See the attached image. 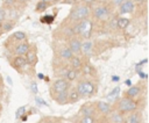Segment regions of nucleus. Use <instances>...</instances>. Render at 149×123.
Returning <instances> with one entry per match:
<instances>
[{
	"label": "nucleus",
	"instance_id": "obj_1",
	"mask_svg": "<svg viewBox=\"0 0 149 123\" xmlns=\"http://www.w3.org/2000/svg\"><path fill=\"white\" fill-rule=\"evenodd\" d=\"M113 110L119 113L120 115L125 116L127 114H130L133 111H136L137 108H139V103L136 100H133V99H129V97H126V96H122L120 99H118L115 101V103L113 104Z\"/></svg>",
	"mask_w": 149,
	"mask_h": 123
},
{
	"label": "nucleus",
	"instance_id": "obj_2",
	"mask_svg": "<svg viewBox=\"0 0 149 123\" xmlns=\"http://www.w3.org/2000/svg\"><path fill=\"white\" fill-rule=\"evenodd\" d=\"M76 89L80 96V99H85V97H90L93 94H95V86H94V81L91 79H81L78 81Z\"/></svg>",
	"mask_w": 149,
	"mask_h": 123
},
{
	"label": "nucleus",
	"instance_id": "obj_3",
	"mask_svg": "<svg viewBox=\"0 0 149 123\" xmlns=\"http://www.w3.org/2000/svg\"><path fill=\"white\" fill-rule=\"evenodd\" d=\"M70 87H71L70 81H68L64 78H57V79H55L51 82V86H50V96L52 97L54 95H56L58 93L66 92V91L70 89Z\"/></svg>",
	"mask_w": 149,
	"mask_h": 123
},
{
	"label": "nucleus",
	"instance_id": "obj_4",
	"mask_svg": "<svg viewBox=\"0 0 149 123\" xmlns=\"http://www.w3.org/2000/svg\"><path fill=\"white\" fill-rule=\"evenodd\" d=\"M90 14V8L88 6L86 5H79V6H76L71 9L70 12V15L69 17L71 20H74V21H81V20H86V17L88 16Z\"/></svg>",
	"mask_w": 149,
	"mask_h": 123
},
{
	"label": "nucleus",
	"instance_id": "obj_5",
	"mask_svg": "<svg viewBox=\"0 0 149 123\" xmlns=\"http://www.w3.org/2000/svg\"><path fill=\"white\" fill-rule=\"evenodd\" d=\"M94 106H95L97 114H99L101 116H108L113 111L112 106L108 102H106V101H97L94 103Z\"/></svg>",
	"mask_w": 149,
	"mask_h": 123
},
{
	"label": "nucleus",
	"instance_id": "obj_6",
	"mask_svg": "<svg viewBox=\"0 0 149 123\" xmlns=\"http://www.w3.org/2000/svg\"><path fill=\"white\" fill-rule=\"evenodd\" d=\"M10 66H12L15 71H17L19 73L23 72L24 68L27 67V62H26L24 56H15V57L12 59V62H10Z\"/></svg>",
	"mask_w": 149,
	"mask_h": 123
},
{
	"label": "nucleus",
	"instance_id": "obj_7",
	"mask_svg": "<svg viewBox=\"0 0 149 123\" xmlns=\"http://www.w3.org/2000/svg\"><path fill=\"white\" fill-rule=\"evenodd\" d=\"M78 115L79 116H94V117H97V110H95L94 103H91V102L84 103L80 107Z\"/></svg>",
	"mask_w": 149,
	"mask_h": 123
},
{
	"label": "nucleus",
	"instance_id": "obj_8",
	"mask_svg": "<svg viewBox=\"0 0 149 123\" xmlns=\"http://www.w3.org/2000/svg\"><path fill=\"white\" fill-rule=\"evenodd\" d=\"M24 58H26L27 65H29L31 67H35V65L37 64V60H38V58H37V49H36L35 45H33V46L29 48V50L26 53V57Z\"/></svg>",
	"mask_w": 149,
	"mask_h": 123
},
{
	"label": "nucleus",
	"instance_id": "obj_9",
	"mask_svg": "<svg viewBox=\"0 0 149 123\" xmlns=\"http://www.w3.org/2000/svg\"><path fill=\"white\" fill-rule=\"evenodd\" d=\"M143 92V88L141 85H134V86H130L123 94V96L126 97H129V99H133V100H136V97H139Z\"/></svg>",
	"mask_w": 149,
	"mask_h": 123
},
{
	"label": "nucleus",
	"instance_id": "obj_10",
	"mask_svg": "<svg viewBox=\"0 0 149 123\" xmlns=\"http://www.w3.org/2000/svg\"><path fill=\"white\" fill-rule=\"evenodd\" d=\"M122 123H142V114L136 111H133L130 114L125 115Z\"/></svg>",
	"mask_w": 149,
	"mask_h": 123
},
{
	"label": "nucleus",
	"instance_id": "obj_11",
	"mask_svg": "<svg viewBox=\"0 0 149 123\" xmlns=\"http://www.w3.org/2000/svg\"><path fill=\"white\" fill-rule=\"evenodd\" d=\"M69 49L73 53V56H78L81 52V43L78 38H71L69 42Z\"/></svg>",
	"mask_w": 149,
	"mask_h": 123
},
{
	"label": "nucleus",
	"instance_id": "obj_12",
	"mask_svg": "<svg viewBox=\"0 0 149 123\" xmlns=\"http://www.w3.org/2000/svg\"><path fill=\"white\" fill-rule=\"evenodd\" d=\"M29 48H30L29 43H27V42H22V43H19V44L15 46L14 52H15L16 56H26V53L28 52Z\"/></svg>",
	"mask_w": 149,
	"mask_h": 123
},
{
	"label": "nucleus",
	"instance_id": "obj_13",
	"mask_svg": "<svg viewBox=\"0 0 149 123\" xmlns=\"http://www.w3.org/2000/svg\"><path fill=\"white\" fill-rule=\"evenodd\" d=\"M69 62H70V65H69L70 68L76 70V71H80L83 68V66H84L83 60H81V58L79 56H73Z\"/></svg>",
	"mask_w": 149,
	"mask_h": 123
},
{
	"label": "nucleus",
	"instance_id": "obj_14",
	"mask_svg": "<svg viewBox=\"0 0 149 123\" xmlns=\"http://www.w3.org/2000/svg\"><path fill=\"white\" fill-rule=\"evenodd\" d=\"M58 57L62 59V60H70L72 57H73V53L71 52V50L69 49V46H63V48H61L59 49V51H58Z\"/></svg>",
	"mask_w": 149,
	"mask_h": 123
},
{
	"label": "nucleus",
	"instance_id": "obj_15",
	"mask_svg": "<svg viewBox=\"0 0 149 123\" xmlns=\"http://www.w3.org/2000/svg\"><path fill=\"white\" fill-rule=\"evenodd\" d=\"M133 9H134V2H133V0H125L120 5V13L121 14L132 13Z\"/></svg>",
	"mask_w": 149,
	"mask_h": 123
},
{
	"label": "nucleus",
	"instance_id": "obj_16",
	"mask_svg": "<svg viewBox=\"0 0 149 123\" xmlns=\"http://www.w3.org/2000/svg\"><path fill=\"white\" fill-rule=\"evenodd\" d=\"M79 100H80V96L76 87H70V89L68 91V103H76Z\"/></svg>",
	"mask_w": 149,
	"mask_h": 123
},
{
	"label": "nucleus",
	"instance_id": "obj_17",
	"mask_svg": "<svg viewBox=\"0 0 149 123\" xmlns=\"http://www.w3.org/2000/svg\"><path fill=\"white\" fill-rule=\"evenodd\" d=\"M93 14H94V16H95L97 19L102 20V19H106V17L108 16V9H107L105 6H99V7L94 8Z\"/></svg>",
	"mask_w": 149,
	"mask_h": 123
},
{
	"label": "nucleus",
	"instance_id": "obj_18",
	"mask_svg": "<svg viewBox=\"0 0 149 123\" xmlns=\"http://www.w3.org/2000/svg\"><path fill=\"white\" fill-rule=\"evenodd\" d=\"M52 99H54V101H55L57 104H61V106L66 104V103H68V91L54 95Z\"/></svg>",
	"mask_w": 149,
	"mask_h": 123
},
{
	"label": "nucleus",
	"instance_id": "obj_19",
	"mask_svg": "<svg viewBox=\"0 0 149 123\" xmlns=\"http://www.w3.org/2000/svg\"><path fill=\"white\" fill-rule=\"evenodd\" d=\"M78 73H79V71H76V70H72V68H69L68 70V72H66V74H65V77H64V79H66L68 81H73V80H76L77 78H78Z\"/></svg>",
	"mask_w": 149,
	"mask_h": 123
},
{
	"label": "nucleus",
	"instance_id": "obj_20",
	"mask_svg": "<svg viewBox=\"0 0 149 123\" xmlns=\"http://www.w3.org/2000/svg\"><path fill=\"white\" fill-rule=\"evenodd\" d=\"M77 123H98V120L94 116H79Z\"/></svg>",
	"mask_w": 149,
	"mask_h": 123
},
{
	"label": "nucleus",
	"instance_id": "obj_21",
	"mask_svg": "<svg viewBox=\"0 0 149 123\" xmlns=\"http://www.w3.org/2000/svg\"><path fill=\"white\" fill-rule=\"evenodd\" d=\"M128 24H129V19H127V17H122V16H121V17H119L118 21H116V27L120 28V29L127 28Z\"/></svg>",
	"mask_w": 149,
	"mask_h": 123
},
{
	"label": "nucleus",
	"instance_id": "obj_22",
	"mask_svg": "<svg viewBox=\"0 0 149 123\" xmlns=\"http://www.w3.org/2000/svg\"><path fill=\"white\" fill-rule=\"evenodd\" d=\"M92 48H93V44H92L91 41H86V42L81 43V52L85 53V55L88 53L92 50Z\"/></svg>",
	"mask_w": 149,
	"mask_h": 123
},
{
	"label": "nucleus",
	"instance_id": "obj_23",
	"mask_svg": "<svg viewBox=\"0 0 149 123\" xmlns=\"http://www.w3.org/2000/svg\"><path fill=\"white\" fill-rule=\"evenodd\" d=\"M13 27H14V22H13V21H6V22L1 26V28H2L1 32H7V31H9Z\"/></svg>",
	"mask_w": 149,
	"mask_h": 123
},
{
	"label": "nucleus",
	"instance_id": "obj_24",
	"mask_svg": "<svg viewBox=\"0 0 149 123\" xmlns=\"http://www.w3.org/2000/svg\"><path fill=\"white\" fill-rule=\"evenodd\" d=\"M12 37H13L15 41H24V39H26V34H24L23 31H16V32L13 34Z\"/></svg>",
	"mask_w": 149,
	"mask_h": 123
},
{
	"label": "nucleus",
	"instance_id": "obj_25",
	"mask_svg": "<svg viewBox=\"0 0 149 123\" xmlns=\"http://www.w3.org/2000/svg\"><path fill=\"white\" fill-rule=\"evenodd\" d=\"M47 7H48V3L40 1V2H37V5H36V10H37V12H43V10L47 9Z\"/></svg>",
	"mask_w": 149,
	"mask_h": 123
},
{
	"label": "nucleus",
	"instance_id": "obj_26",
	"mask_svg": "<svg viewBox=\"0 0 149 123\" xmlns=\"http://www.w3.org/2000/svg\"><path fill=\"white\" fill-rule=\"evenodd\" d=\"M41 21L44 22V23L50 24V23L54 22V16H52V15H45V16H43V17L41 19Z\"/></svg>",
	"mask_w": 149,
	"mask_h": 123
},
{
	"label": "nucleus",
	"instance_id": "obj_27",
	"mask_svg": "<svg viewBox=\"0 0 149 123\" xmlns=\"http://www.w3.org/2000/svg\"><path fill=\"white\" fill-rule=\"evenodd\" d=\"M30 87H31L33 93H34V94H36V93H37V85H36V82H35V81H33V82L30 84Z\"/></svg>",
	"mask_w": 149,
	"mask_h": 123
},
{
	"label": "nucleus",
	"instance_id": "obj_28",
	"mask_svg": "<svg viewBox=\"0 0 149 123\" xmlns=\"http://www.w3.org/2000/svg\"><path fill=\"white\" fill-rule=\"evenodd\" d=\"M5 16H6V13H5V10H3V9H0V22H2V21H3Z\"/></svg>",
	"mask_w": 149,
	"mask_h": 123
},
{
	"label": "nucleus",
	"instance_id": "obj_29",
	"mask_svg": "<svg viewBox=\"0 0 149 123\" xmlns=\"http://www.w3.org/2000/svg\"><path fill=\"white\" fill-rule=\"evenodd\" d=\"M113 1V3H115V5H121L125 0H112Z\"/></svg>",
	"mask_w": 149,
	"mask_h": 123
},
{
	"label": "nucleus",
	"instance_id": "obj_30",
	"mask_svg": "<svg viewBox=\"0 0 149 123\" xmlns=\"http://www.w3.org/2000/svg\"><path fill=\"white\" fill-rule=\"evenodd\" d=\"M81 1H83L84 3H87V5H88V3H93L95 0H81Z\"/></svg>",
	"mask_w": 149,
	"mask_h": 123
},
{
	"label": "nucleus",
	"instance_id": "obj_31",
	"mask_svg": "<svg viewBox=\"0 0 149 123\" xmlns=\"http://www.w3.org/2000/svg\"><path fill=\"white\" fill-rule=\"evenodd\" d=\"M2 87V78H1V75H0V88Z\"/></svg>",
	"mask_w": 149,
	"mask_h": 123
},
{
	"label": "nucleus",
	"instance_id": "obj_32",
	"mask_svg": "<svg viewBox=\"0 0 149 123\" xmlns=\"http://www.w3.org/2000/svg\"><path fill=\"white\" fill-rule=\"evenodd\" d=\"M134 1H136V2H143L144 0H134ZM134 1H133V2H134Z\"/></svg>",
	"mask_w": 149,
	"mask_h": 123
},
{
	"label": "nucleus",
	"instance_id": "obj_33",
	"mask_svg": "<svg viewBox=\"0 0 149 123\" xmlns=\"http://www.w3.org/2000/svg\"><path fill=\"white\" fill-rule=\"evenodd\" d=\"M42 2H45V3H48V1H50V0H41Z\"/></svg>",
	"mask_w": 149,
	"mask_h": 123
},
{
	"label": "nucleus",
	"instance_id": "obj_34",
	"mask_svg": "<svg viewBox=\"0 0 149 123\" xmlns=\"http://www.w3.org/2000/svg\"><path fill=\"white\" fill-rule=\"evenodd\" d=\"M38 123H45V122H44V121L42 120V121H41V122H38Z\"/></svg>",
	"mask_w": 149,
	"mask_h": 123
},
{
	"label": "nucleus",
	"instance_id": "obj_35",
	"mask_svg": "<svg viewBox=\"0 0 149 123\" xmlns=\"http://www.w3.org/2000/svg\"><path fill=\"white\" fill-rule=\"evenodd\" d=\"M20 1H27V0H20Z\"/></svg>",
	"mask_w": 149,
	"mask_h": 123
},
{
	"label": "nucleus",
	"instance_id": "obj_36",
	"mask_svg": "<svg viewBox=\"0 0 149 123\" xmlns=\"http://www.w3.org/2000/svg\"><path fill=\"white\" fill-rule=\"evenodd\" d=\"M54 1H58V0H54Z\"/></svg>",
	"mask_w": 149,
	"mask_h": 123
}]
</instances>
